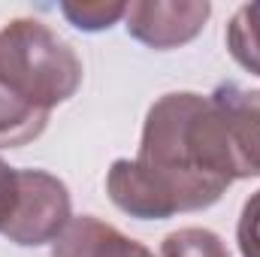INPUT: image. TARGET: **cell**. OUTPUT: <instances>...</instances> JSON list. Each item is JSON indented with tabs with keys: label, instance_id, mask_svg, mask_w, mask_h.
Listing matches in <instances>:
<instances>
[{
	"label": "cell",
	"instance_id": "1",
	"mask_svg": "<svg viewBox=\"0 0 260 257\" xmlns=\"http://www.w3.org/2000/svg\"><path fill=\"white\" fill-rule=\"evenodd\" d=\"M236 182L227 130L212 97L173 91L151 103L136 157L106 173L109 200L130 218L167 221L215 206Z\"/></svg>",
	"mask_w": 260,
	"mask_h": 257
},
{
	"label": "cell",
	"instance_id": "2",
	"mask_svg": "<svg viewBox=\"0 0 260 257\" xmlns=\"http://www.w3.org/2000/svg\"><path fill=\"white\" fill-rule=\"evenodd\" d=\"M0 82L37 109L52 112L82 85V61L40 18H15L0 30Z\"/></svg>",
	"mask_w": 260,
	"mask_h": 257
},
{
	"label": "cell",
	"instance_id": "3",
	"mask_svg": "<svg viewBox=\"0 0 260 257\" xmlns=\"http://www.w3.org/2000/svg\"><path fill=\"white\" fill-rule=\"evenodd\" d=\"M73 221L67 185L46 170H18V191L3 236L21 248L55 242Z\"/></svg>",
	"mask_w": 260,
	"mask_h": 257
},
{
	"label": "cell",
	"instance_id": "4",
	"mask_svg": "<svg viewBox=\"0 0 260 257\" xmlns=\"http://www.w3.org/2000/svg\"><path fill=\"white\" fill-rule=\"evenodd\" d=\"M209 15V0H136L127 3L124 27L136 43L167 52L197 40Z\"/></svg>",
	"mask_w": 260,
	"mask_h": 257
},
{
	"label": "cell",
	"instance_id": "5",
	"mask_svg": "<svg viewBox=\"0 0 260 257\" xmlns=\"http://www.w3.org/2000/svg\"><path fill=\"white\" fill-rule=\"evenodd\" d=\"M209 97L218 106L224 130H227L236 179H257L260 176V91L224 82Z\"/></svg>",
	"mask_w": 260,
	"mask_h": 257
},
{
	"label": "cell",
	"instance_id": "6",
	"mask_svg": "<svg viewBox=\"0 0 260 257\" xmlns=\"http://www.w3.org/2000/svg\"><path fill=\"white\" fill-rule=\"evenodd\" d=\"M52 257H154L142 242L124 236L118 227L79 215L64 227V233L52 242Z\"/></svg>",
	"mask_w": 260,
	"mask_h": 257
},
{
	"label": "cell",
	"instance_id": "7",
	"mask_svg": "<svg viewBox=\"0 0 260 257\" xmlns=\"http://www.w3.org/2000/svg\"><path fill=\"white\" fill-rule=\"evenodd\" d=\"M49 115L52 112L30 106L0 82V148H21L40 139L49 124Z\"/></svg>",
	"mask_w": 260,
	"mask_h": 257
},
{
	"label": "cell",
	"instance_id": "8",
	"mask_svg": "<svg viewBox=\"0 0 260 257\" xmlns=\"http://www.w3.org/2000/svg\"><path fill=\"white\" fill-rule=\"evenodd\" d=\"M227 49L233 61L260 76V3H245L227 24Z\"/></svg>",
	"mask_w": 260,
	"mask_h": 257
},
{
	"label": "cell",
	"instance_id": "9",
	"mask_svg": "<svg viewBox=\"0 0 260 257\" xmlns=\"http://www.w3.org/2000/svg\"><path fill=\"white\" fill-rule=\"evenodd\" d=\"M160 257H230V248L206 227H182L164 236Z\"/></svg>",
	"mask_w": 260,
	"mask_h": 257
},
{
	"label": "cell",
	"instance_id": "10",
	"mask_svg": "<svg viewBox=\"0 0 260 257\" xmlns=\"http://www.w3.org/2000/svg\"><path fill=\"white\" fill-rule=\"evenodd\" d=\"M61 12H64V18L76 30L97 34V30H109L112 24H118L127 15V3H121V0H94V3L64 0Z\"/></svg>",
	"mask_w": 260,
	"mask_h": 257
},
{
	"label": "cell",
	"instance_id": "11",
	"mask_svg": "<svg viewBox=\"0 0 260 257\" xmlns=\"http://www.w3.org/2000/svg\"><path fill=\"white\" fill-rule=\"evenodd\" d=\"M236 245L242 257H260V191H254L242 206L236 224Z\"/></svg>",
	"mask_w": 260,
	"mask_h": 257
},
{
	"label": "cell",
	"instance_id": "12",
	"mask_svg": "<svg viewBox=\"0 0 260 257\" xmlns=\"http://www.w3.org/2000/svg\"><path fill=\"white\" fill-rule=\"evenodd\" d=\"M15 191H18V170L0 157V233L9 224V215L15 206Z\"/></svg>",
	"mask_w": 260,
	"mask_h": 257
}]
</instances>
